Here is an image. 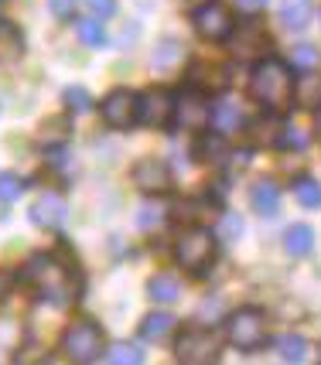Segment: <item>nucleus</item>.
Listing matches in <instances>:
<instances>
[{"mask_svg":"<svg viewBox=\"0 0 321 365\" xmlns=\"http://www.w3.org/2000/svg\"><path fill=\"white\" fill-rule=\"evenodd\" d=\"M99 113H103L106 127L130 130L133 123H141V96L130 93V89H113V93L103 99Z\"/></svg>","mask_w":321,"mask_h":365,"instance_id":"nucleus-7","label":"nucleus"},{"mask_svg":"<svg viewBox=\"0 0 321 365\" xmlns=\"http://www.w3.org/2000/svg\"><path fill=\"white\" fill-rule=\"evenodd\" d=\"M233 4H236V11H243V14H250V17L267 7V0H233Z\"/></svg>","mask_w":321,"mask_h":365,"instance_id":"nucleus-37","label":"nucleus"},{"mask_svg":"<svg viewBox=\"0 0 321 365\" xmlns=\"http://www.w3.org/2000/svg\"><path fill=\"white\" fill-rule=\"evenodd\" d=\"M24 280L34 287V294L41 301L55 304V307H68V304L79 301V273L51 253H34L24 263Z\"/></svg>","mask_w":321,"mask_h":365,"instance_id":"nucleus-1","label":"nucleus"},{"mask_svg":"<svg viewBox=\"0 0 321 365\" xmlns=\"http://www.w3.org/2000/svg\"><path fill=\"white\" fill-rule=\"evenodd\" d=\"M250 96L270 113H280L294 99V79H290V65L280 58H260L253 76H250Z\"/></svg>","mask_w":321,"mask_h":365,"instance_id":"nucleus-2","label":"nucleus"},{"mask_svg":"<svg viewBox=\"0 0 321 365\" xmlns=\"http://www.w3.org/2000/svg\"><path fill=\"white\" fill-rule=\"evenodd\" d=\"M62 351L68 362H79V365L96 362L99 351H103V331L93 321H76L62 334Z\"/></svg>","mask_w":321,"mask_h":365,"instance_id":"nucleus-5","label":"nucleus"},{"mask_svg":"<svg viewBox=\"0 0 321 365\" xmlns=\"http://www.w3.org/2000/svg\"><path fill=\"white\" fill-rule=\"evenodd\" d=\"M175 123L181 130H205L212 123V110H209V99L202 96V89H188L175 99Z\"/></svg>","mask_w":321,"mask_h":365,"instance_id":"nucleus-8","label":"nucleus"},{"mask_svg":"<svg viewBox=\"0 0 321 365\" xmlns=\"http://www.w3.org/2000/svg\"><path fill=\"white\" fill-rule=\"evenodd\" d=\"M284 250H287L290 256H307L315 250V229L305 222L290 225L287 232H284Z\"/></svg>","mask_w":321,"mask_h":365,"instance_id":"nucleus-19","label":"nucleus"},{"mask_svg":"<svg viewBox=\"0 0 321 365\" xmlns=\"http://www.w3.org/2000/svg\"><path fill=\"white\" fill-rule=\"evenodd\" d=\"M147 294L158 304H175L178 297H181V284H178L171 273H158V277L147 280Z\"/></svg>","mask_w":321,"mask_h":365,"instance_id":"nucleus-20","label":"nucleus"},{"mask_svg":"<svg viewBox=\"0 0 321 365\" xmlns=\"http://www.w3.org/2000/svg\"><path fill=\"white\" fill-rule=\"evenodd\" d=\"M307 21H311L307 0H284V4H280V24H284L287 31H301V28H307Z\"/></svg>","mask_w":321,"mask_h":365,"instance_id":"nucleus-21","label":"nucleus"},{"mask_svg":"<svg viewBox=\"0 0 321 365\" xmlns=\"http://www.w3.org/2000/svg\"><path fill=\"white\" fill-rule=\"evenodd\" d=\"M280 147H294V150H301V147H307V133L301 127H284V137H280Z\"/></svg>","mask_w":321,"mask_h":365,"instance_id":"nucleus-33","label":"nucleus"},{"mask_svg":"<svg viewBox=\"0 0 321 365\" xmlns=\"http://www.w3.org/2000/svg\"><path fill=\"white\" fill-rule=\"evenodd\" d=\"M21 191H24V185H21V178L17 175H11V171L0 175V202H17Z\"/></svg>","mask_w":321,"mask_h":365,"instance_id":"nucleus-30","label":"nucleus"},{"mask_svg":"<svg viewBox=\"0 0 321 365\" xmlns=\"http://www.w3.org/2000/svg\"><path fill=\"white\" fill-rule=\"evenodd\" d=\"M250 208L257 212L260 219H273L277 208H280V188L273 181H257L250 191Z\"/></svg>","mask_w":321,"mask_h":365,"instance_id":"nucleus-14","label":"nucleus"},{"mask_svg":"<svg viewBox=\"0 0 321 365\" xmlns=\"http://www.w3.org/2000/svg\"><path fill=\"white\" fill-rule=\"evenodd\" d=\"M178 58H181V45L168 38V41H160V45H158V51H154V58H151V65H154L158 72H164V68H171V65H175Z\"/></svg>","mask_w":321,"mask_h":365,"instance_id":"nucleus-25","label":"nucleus"},{"mask_svg":"<svg viewBox=\"0 0 321 365\" xmlns=\"http://www.w3.org/2000/svg\"><path fill=\"white\" fill-rule=\"evenodd\" d=\"M175 324H178L175 314H168V311H154V314H147L144 324H141V338L160 345V341H168V334L175 331Z\"/></svg>","mask_w":321,"mask_h":365,"instance_id":"nucleus-16","label":"nucleus"},{"mask_svg":"<svg viewBox=\"0 0 321 365\" xmlns=\"http://www.w3.org/2000/svg\"><path fill=\"white\" fill-rule=\"evenodd\" d=\"M76 31H79L82 45H89V48H99L103 41H106L103 24H99V21H93V17H82V21H76Z\"/></svg>","mask_w":321,"mask_h":365,"instance_id":"nucleus-24","label":"nucleus"},{"mask_svg":"<svg viewBox=\"0 0 321 365\" xmlns=\"http://www.w3.org/2000/svg\"><path fill=\"white\" fill-rule=\"evenodd\" d=\"M86 7L96 17H110L113 11H116V0H86Z\"/></svg>","mask_w":321,"mask_h":365,"instance_id":"nucleus-36","label":"nucleus"},{"mask_svg":"<svg viewBox=\"0 0 321 365\" xmlns=\"http://www.w3.org/2000/svg\"><path fill=\"white\" fill-rule=\"evenodd\" d=\"M28 215H31V222L38 225V229H62L65 215H68V205H65V198L58 191H45L31 205Z\"/></svg>","mask_w":321,"mask_h":365,"instance_id":"nucleus-12","label":"nucleus"},{"mask_svg":"<svg viewBox=\"0 0 321 365\" xmlns=\"http://www.w3.org/2000/svg\"><path fill=\"white\" fill-rule=\"evenodd\" d=\"M133 185L144 191V195H168L175 188V175L171 168L158 158H144L133 164Z\"/></svg>","mask_w":321,"mask_h":365,"instance_id":"nucleus-11","label":"nucleus"},{"mask_svg":"<svg viewBox=\"0 0 321 365\" xmlns=\"http://www.w3.org/2000/svg\"><path fill=\"white\" fill-rule=\"evenodd\" d=\"M106 362L110 365H141L144 355L133 349V345H113V349L106 351Z\"/></svg>","mask_w":321,"mask_h":365,"instance_id":"nucleus-27","label":"nucleus"},{"mask_svg":"<svg viewBox=\"0 0 321 365\" xmlns=\"http://www.w3.org/2000/svg\"><path fill=\"white\" fill-rule=\"evenodd\" d=\"M225 338L240 351H257L267 341V321L257 307H240L225 318Z\"/></svg>","mask_w":321,"mask_h":365,"instance_id":"nucleus-4","label":"nucleus"},{"mask_svg":"<svg viewBox=\"0 0 321 365\" xmlns=\"http://www.w3.org/2000/svg\"><path fill=\"white\" fill-rule=\"evenodd\" d=\"M277 355H280L284 362H305L307 341L301 334H284V338H277Z\"/></svg>","mask_w":321,"mask_h":365,"instance_id":"nucleus-22","label":"nucleus"},{"mask_svg":"<svg viewBox=\"0 0 321 365\" xmlns=\"http://www.w3.org/2000/svg\"><path fill=\"white\" fill-rule=\"evenodd\" d=\"M65 130H68V123H65V120H49V123L41 127V143H62L65 140Z\"/></svg>","mask_w":321,"mask_h":365,"instance_id":"nucleus-31","label":"nucleus"},{"mask_svg":"<svg viewBox=\"0 0 321 365\" xmlns=\"http://www.w3.org/2000/svg\"><path fill=\"white\" fill-rule=\"evenodd\" d=\"M65 106L72 113H89L93 110V96L86 93L82 86H72V89H65Z\"/></svg>","mask_w":321,"mask_h":365,"instance_id":"nucleus-29","label":"nucleus"},{"mask_svg":"<svg viewBox=\"0 0 321 365\" xmlns=\"http://www.w3.org/2000/svg\"><path fill=\"white\" fill-rule=\"evenodd\" d=\"M21 48H24V41H21V34H17L14 28L7 24V21H0V51L14 58V55H21Z\"/></svg>","mask_w":321,"mask_h":365,"instance_id":"nucleus-28","label":"nucleus"},{"mask_svg":"<svg viewBox=\"0 0 321 365\" xmlns=\"http://www.w3.org/2000/svg\"><path fill=\"white\" fill-rule=\"evenodd\" d=\"M175 259L181 263V270L202 273L215 259V236H212L209 229H202V225L185 229L175 242Z\"/></svg>","mask_w":321,"mask_h":365,"instance_id":"nucleus-3","label":"nucleus"},{"mask_svg":"<svg viewBox=\"0 0 321 365\" xmlns=\"http://www.w3.org/2000/svg\"><path fill=\"white\" fill-rule=\"evenodd\" d=\"M178 362L185 365H205L219 359V334L209 328H188V331L178 338Z\"/></svg>","mask_w":321,"mask_h":365,"instance_id":"nucleus-6","label":"nucleus"},{"mask_svg":"<svg viewBox=\"0 0 321 365\" xmlns=\"http://www.w3.org/2000/svg\"><path fill=\"white\" fill-rule=\"evenodd\" d=\"M318 62H321V55H318V48L315 45H297L294 51H290V65L301 68V72H315Z\"/></svg>","mask_w":321,"mask_h":365,"instance_id":"nucleus-26","label":"nucleus"},{"mask_svg":"<svg viewBox=\"0 0 321 365\" xmlns=\"http://www.w3.org/2000/svg\"><path fill=\"white\" fill-rule=\"evenodd\" d=\"M192 24H195V31L202 34V38H209V41H225V38H233V28H236L229 11H225L223 4H215V0L202 4L195 11Z\"/></svg>","mask_w":321,"mask_h":365,"instance_id":"nucleus-10","label":"nucleus"},{"mask_svg":"<svg viewBox=\"0 0 321 365\" xmlns=\"http://www.w3.org/2000/svg\"><path fill=\"white\" fill-rule=\"evenodd\" d=\"M212 127L219 130V133H236L243 127V113L236 103H229V99H219L215 106H212Z\"/></svg>","mask_w":321,"mask_h":365,"instance_id":"nucleus-18","label":"nucleus"},{"mask_svg":"<svg viewBox=\"0 0 321 365\" xmlns=\"http://www.w3.org/2000/svg\"><path fill=\"white\" fill-rule=\"evenodd\" d=\"M294 103L301 110H321V76L305 72L301 79H294Z\"/></svg>","mask_w":321,"mask_h":365,"instance_id":"nucleus-15","label":"nucleus"},{"mask_svg":"<svg viewBox=\"0 0 321 365\" xmlns=\"http://www.w3.org/2000/svg\"><path fill=\"white\" fill-rule=\"evenodd\" d=\"M175 99L168 89H147L141 96V123L151 130H168L175 123Z\"/></svg>","mask_w":321,"mask_h":365,"instance_id":"nucleus-9","label":"nucleus"},{"mask_svg":"<svg viewBox=\"0 0 321 365\" xmlns=\"http://www.w3.org/2000/svg\"><path fill=\"white\" fill-rule=\"evenodd\" d=\"M188 79H192V89H202V93H223L229 89V68L223 65H205V62H195L192 72H188Z\"/></svg>","mask_w":321,"mask_h":365,"instance_id":"nucleus-13","label":"nucleus"},{"mask_svg":"<svg viewBox=\"0 0 321 365\" xmlns=\"http://www.w3.org/2000/svg\"><path fill=\"white\" fill-rule=\"evenodd\" d=\"M202 154H205V158H219V154H223V140H219V137L205 140L202 143Z\"/></svg>","mask_w":321,"mask_h":365,"instance_id":"nucleus-39","label":"nucleus"},{"mask_svg":"<svg viewBox=\"0 0 321 365\" xmlns=\"http://www.w3.org/2000/svg\"><path fill=\"white\" fill-rule=\"evenodd\" d=\"M76 4H79V0H49V7L55 17H72L76 14Z\"/></svg>","mask_w":321,"mask_h":365,"instance_id":"nucleus-35","label":"nucleus"},{"mask_svg":"<svg viewBox=\"0 0 321 365\" xmlns=\"http://www.w3.org/2000/svg\"><path fill=\"white\" fill-rule=\"evenodd\" d=\"M185 4H192V7L198 4V7H202V4H209V0H185Z\"/></svg>","mask_w":321,"mask_h":365,"instance_id":"nucleus-40","label":"nucleus"},{"mask_svg":"<svg viewBox=\"0 0 321 365\" xmlns=\"http://www.w3.org/2000/svg\"><path fill=\"white\" fill-rule=\"evenodd\" d=\"M233 48H236V55L240 58H250V55H263V48H267V34L260 31L257 24H243L236 38H233Z\"/></svg>","mask_w":321,"mask_h":365,"instance_id":"nucleus-17","label":"nucleus"},{"mask_svg":"<svg viewBox=\"0 0 321 365\" xmlns=\"http://www.w3.org/2000/svg\"><path fill=\"white\" fill-rule=\"evenodd\" d=\"M160 222H164V208L144 205L141 212H137V225H141V229H158Z\"/></svg>","mask_w":321,"mask_h":365,"instance_id":"nucleus-32","label":"nucleus"},{"mask_svg":"<svg viewBox=\"0 0 321 365\" xmlns=\"http://www.w3.org/2000/svg\"><path fill=\"white\" fill-rule=\"evenodd\" d=\"M219 232H223L225 242L240 239V236H243V219H240V215H223V225H219Z\"/></svg>","mask_w":321,"mask_h":365,"instance_id":"nucleus-34","label":"nucleus"},{"mask_svg":"<svg viewBox=\"0 0 321 365\" xmlns=\"http://www.w3.org/2000/svg\"><path fill=\"white\" fill-rule=\"evenodd\" d=\"M294 198L305 208H321V181L318 178H301L294 181Z\"/></svg>","mask_w":321,"mask_h":365,"instance_id":"nucleus-23","label":"nucleus"},{"mask_svg":"<svg viewBox=\"0 0 321 365\" xmlns=\"http://www.w3.org/2000/svg\"><path fill=\"white\" fill-rule=\"evenodd\" d=\"M318 137H321V110H318Z\"/></svg>","mask_w":321,"mask_h":365,"instance_id":"nucleus-41","label":"nucleus"},{"mask_svg":"<svg viewBox=\"0 0 321 365\" xmlns=\"http://www.w3.org/2000/svg\"><path fill=\"white\" fill-rule=\"evenodd\" d=\"M14 284H17L14 273H11V270H0V301H7V297H11Z\"/></svg>","mask_w":321,"mask_h":365,"instance_id":"nucleus-38","label":"nucleus"}]
</instances>
